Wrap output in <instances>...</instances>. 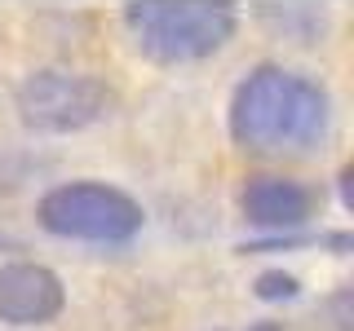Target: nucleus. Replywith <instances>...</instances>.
<instances>
[{
	"label": "nucleus",
	"mask_w": 354,
	"mask_h": 331,
	"mask_svg": "<svg viewBox=\"0 0 354 331\" xmlns=\"http://www.w3.org/2000/svg\"><path fill=\"white\" fill-rule=\"evenodd\" d=\"M332 97L319 80L283 66H261L230 97V132L257 154H306L328 137Z\"/></svg>",
	"instance_id": "1"
},
{
	"label": "nucleus",
	"mask_w": 354,
	"mask_h": 331,
	"mask_svg": "<svg viewBox=\"0 0 354 331\" xmlns=\"http://www.w3.org/2000/svg\"><path fill=\"white\" fill-rule=\"evenodd\" d=\"M124 27L147 58L177 66V62H199L208 53H217L235 36L239 14L230 5H169V0H151V5L124 9Z\"/></svg>",
	"instance_id": "2"
},
{
	"label": "nucleus",
	"mask_w": 354,
	"mask_h": 331,
	"mask_svg": "<svg viewBox=\"0 0 354 331\" xmlns=\"http://www.w3.org/2000/svg\"><path fill=\"white\" fill-rule=\"evenodd\" d=\"M40 225L58 239L75 243H129L142 230V208L115 185L102 181H66L53 185L36 208Z\"/></svg>",
	"instance_id": "3"
},
{
	"label": "nucleus",
	"mask_w": 354,
	"mask_h": 331,
	"mask_svg": "<svg viewBox=\"0 0 354 331\" xmlns=\"http://www.w3.org/2000/svg\"><path fill=\"white\" fill-rule=\"evenodd\" d=\"M111 88L84 71H36L18 88V115L36 132H80L111 115Z\"/></svg>",
	"instance_id": "4"
},
{
	"label": "nucleus",
	"mask_w": 354,
	"mask_h": 331,
	"mask_svg": "<svg viewBox=\"0 0 354 331\" xmlns=\"http://www.w3.org/2000/svg\"><path fill=\"white\" fill-rule=\"evenodd\" d=\"M62 279L36 261H14L0 270V323L9 327H40L62 314Z\"/></svg>",
	"instance_id": "5"
},
{
	"label": "nucleus",
	"mask_w": 354,
	"mask_h": 331,
	"mask_svg": "<svg viewBox=\"0 0 354 331\" xmlns=\"http://www.w3.org/2000/svg\"><path fill=\"white\" fill-rule=\"evenodd\" d=\"M315 203H319V194L310 190L306 181H297V177H274V172L252 177L239 194L243 217L257 230H297L315 217Z\"/></svg>",
	"instance_id": "6"
},
{
	"label": "nucleus",
	"mask_w": 354,
	"mask_h": 331,
	"mask_svg": "<svg viewBox=\"0 0 354 331\" xmlns=\"http://www.w3.org/2000/svg\"><path fill=\"white\" fill-rule=\"evenodd\" d=\"M257 296H261V301H288V296H297V279H292V274H261V279H257Z\"/></svg>",
	"instance_id": "7"
},
{
	"label": "nucleus",
	"mask_w": 354,
	"mask_h": 331,
	"mask_svg": "<svg viewBox=\"0 0 354 331\" xmlns=\"http://www.w3.org/2000/svg\"><path fill=\"white\" fill-rule=\"evenodd\" d=\"M252 331H279V327H274V323H261V327H252Z\"/></svg>",
	"instance_id": "8"
}]
</instances>
